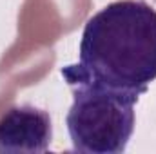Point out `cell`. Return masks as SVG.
<instances>
[{
    "label": "cell",
    "instance_id": "2",
    "mask_svg": "<svg viewBox=\"0 0 156 154\" xmlns=\"http://www.w3.org/2000/svg\"><path fill=\"white\" fill-rule=\"evenodd\" d=\"M62 76L73 93L66 123L75 152L122 154L134 132V105L140 96L82 76L69 65Z\"/></svg>",
    "mask_w": 156,
    "mask_h": 154
},
{
    "label": "cell",
    "instance_id": "3",
    "mask_svg": "<svg viewBox=\"0 0 156 154\" xmlns=\"http://www.w3.org/2000/svg\"><path fill=\"white\" fill-rule=\"evenodd\" d=\"M53 140V123L47 111L24 103L9 107L0 116V152H45Z\"/></svg>",
    "mask_w": 156,
    "mask_h": 154
},
{
    "label": "cell",
    "instance_id": "1",
    "mask_svg": "<svg viewBox=\"0 0 156 154\" xmlns=\"http://www.w3.org/2000/svg\"><path fill=\"white\" fill-rule=\"evenodd\" d=\"M80 60L69 65L82 76L136 96L156 80V11L142 0H116L83 26Z\"/></svg>",
    "mask_w": 156,
    "mask_h": 154
}]
</instances>
